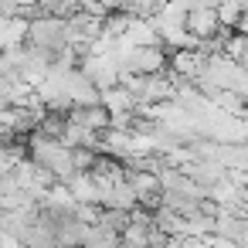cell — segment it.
Here are the masks:
<instances>
[{
	"label": "cell",
	"instance_id": "6da1fadb",
	"mask_svg": "<svg viewBox=\"0 0 248 248\" xmlns=\"http://www.w3.org/2000/svg\"><path fill=\"white\" fill-rule=\"evenodd\" d=\"M24 41L51 51V55H62L68 48V38H65V21L58 14H38L34 21L24 24Z\"/></svg>",
	"mask_w": 248,
	"mask_h": 248
},
{
	"label": "cell",
	"instance_id": "7a4b0ae2",
	"mask_svg": "<svg viewBox=\"0 0 248 248\" xmlns=\"http://www.w3.org/2000/svg\"><path fill=\"white\" fill-rule=\"evenodd\" d=\"M75 68H82L89 78H92V85L102 92V89H112V85H119V68H116V62L109 58V55H95V51H89V55H82L78 58V65Z\"/></svg>",
	"mask_w": 248,
	"mask_h": 248
},
{
	"label": "cell",
	"instance_id": "3957f363",
	"mask_svg": "<svg viewBox=\"0 0 248 248\" xmlns=\"http://www.w3.org/2000/svg\"><path fill=\"white\" fill-rule=\"evenodd\" d=\"M140 204V197H136V190L119 177V180H112V184H102V190H99V207H116V211H133Z\"/></svg>",
	"mask_w": 248,
	"mask_h": 248
},
{
	"label": "cell",
	"instance_id": "277c9868",
	"mask_svg": "<svg viewBox=\"0 0 248 248\" xmlns=\"http://www.w3.org/2000/svg\"><path fill=\"white\" fill-rule=\"evenodd\" d=\"M167 65L177 72V75H184V78H197L201 72H204V65H207V55H201L197 48H177V51H170L167 55Z\"/></svg>",
	"mask_w": 248,
	"mask_h": 248
},
{
	"label": "cell",
	"instance_id": "5b68a950",
	"mask_svg": "<svg viewBox=\"0 0 248 248\" xmlns=\"http://www.w3.org/2000/svg\"><path fill=\"white\" fill-rule=\"evenodd\" d=\"M65 92L72 99V106H89V102H99V89L92 85V78L82 72V68H72L65 75Z\"/></svg>",
	"mask_w": 248,
	"mask_h": 248
},
{
	"label": "cell",
	"instance_id": "8992f818",
	"mask_svg": "<svg viewBox=\"0 0 248 248\" xmlns=\"http://www.w3.org/2000/svg\"><path fill=\"white\" fill-rule=\"evenodd\" d=\"M217 28H221V21H217V11L214 7H190L184 14V31L194 34V38H207Z\"/></svg>",
	"mask_w": 248,
	"mask_h": 248
},
{
	"label": "cell",
	"instance_id": "52a82bcc",
	"mask_svg": "<svg viewBox=\"0 0 248 248\" xmlns=\"http://www.w3.org/2000/svg\"><path fill=\"white\" fill-rule=\"evenodd\" d=\"M55 241L58 248H82L89 241V221L82 217H65L55 224Z\"/></svg>",
	"mask_w": 248,
	"mask_h": 248
},
{
	"label": "cell",
	"instance_id": "ba28073f",
	"mask_svg": "<svg viewBox=\"0 0 248 248\" xmlns=\"http://www.w3.org/2000/svg\"><path fill=\"white\" fill-rule=\"evenodd\" d=\"M160 204L170 207V211L180 214V217H197V214L204 211V201L190 197L187 190H160Z\"/></svg>",
	"mask_w": 248,
	"mask_h": 248
},
{
	"label": "cell",
	"instance_id": "9c48e42d",
	"mask_svg": "<svg viewBox=\"0 0 248 248\" xmlns=\"http://www.w3.org/2000/svg\"><path fill=\"white\" fill-rule=\"evenodd\" d=\"M160 4H163V0H129L123 11H126L129 17H153V14L160 11Z\"/></svg>",
	"mask_w": 248,
	"mask_h": 248
},
{
	"label": "cell",
	"instance_id": "30bf717a",
	"mask_svg": "<svg viewBox=\"0 0 248 248\" xmlns=\"http://www.w3.org/2000/svg\"><path fill=\"white\" fill-rule=\"evenodd\" d=\"M72 150V163H75V170H92V163H95V150H89V146H68Z\"/></svg>",
	"mask_w": 248,
	"mask_h": 248
},
{
	"label": "cell",
	"instance_id": "8fae6325",
	"mask_svg": "<svg viewBox=\"0 0 248 248\" xmlns=\"http://www.w3.org/2000/svg\"><path fill=\"white\" fill-rule=\"evenodd\" d=\"M34 4L41 7V14H58L62 11V0H34Z\"/></svg>",
	"mask_w": 248,
	"mask_h": 248
},
{
	"label": "cell",
	"instance_id": "7c38bea8",
	"mask_svg": "<svg viewBox=\"0 0 248 248\" xmlns=\"http://www.w3.org/2000/svg\"><path fill=\"white\" fill-rule=\"evenodd\" d=\"M95 4H99L102 11H123V7L129 4V0H95Z\"/></svg>",
	"mask_w": 248,
	"mask_h": 248
},
{
	"label": "cell",
	"instance_id": "4fadbf2b",
	"mask_svg": "<svg viewBox=\"0 0 248 248\" xmlns=\"http://www.w3.org/2000/svg\"><path fill=\"white\" fill-rule=\"evenodd\" d=\"M160 248H184V238H173V234H170V238H167Z\"/></svg>",
	"mask_w": 248,
	"mask_h": 248
},
{
	"label": "cell",
	"instance_id": "5bb4252c",
	"mask_svg": "<svg viewBox=\"0 0 248 248\" xmlns=\"http://www.w3.org/2000/svg\"><path fill=\"white\" fill-rule=\"evenodd\" d=\"M119 248H150V245H119Z\"/></svg>",
	"mask_w": 248,
	"mask_h": 248
}]
</instances>
